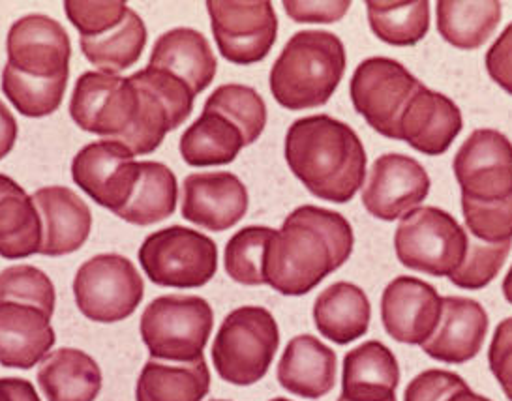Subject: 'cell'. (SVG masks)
Here are the masks:
<instances>
[{
	"label": "cell",
	"mask_w": 512,
	"mask_h": 401,
	"mask_svg": "<svg viewBox=\"0 0 512 401\" xmlns=\"http://www.w3.org/2000/svg\"><path fill=\"white\" fill-rule=\"evenodd\" d=\"M484 64L492 81L512 96V23L488 49Z\"/></svg>",
	"instance_id": "obj_43"
},
{
	"label": "cell",
	"mask_w": 512,
	"mask_h": 401,
	"mask_svg": "<svg viewBox=\"0 0 512 401\" xmlns=\"http://www.w3.org/2000/svg\"><path fill=\"white\" fill-rule=\"evenodd\" d=\"M338 401H347L346 398H342V396H340V400ZM389 401H396V398H392V400H389Z\"/></svg>",
	"instance_id": "obj_50"
},
{
	"label": "cell",
	"mask_w": 512,
	"mask_h": 401,
	"mask_svg": "<svg viewBox=\"0 0 512 401\" xmlns=\"http://www.w3.org/2000/svg\"><path fill=\"white\" fill-rule=\"evenodd\" d=\"M445 401H492L488 398H484L481 394H475L471 388L467 387L464 390H458L456 394H452L449 400Z\"/></svg>",
	"instance_id": "obj_47"
},
{
	"label": "cell",
	"mask_w": 512,
	"mask_h": 401,
	"mask_svg": "<svg viewBox=\"0 0 512 401\" xmlns=\"http://www.w3.org/2000/svg\"><path fill=\"white\" fill-rule=\"evenodd\" d=\"M68 81H40L4 66L2 92L23 117L42 119L53 115L61 107Z\"/></svg>",
	"instance_id": "obj_36"
},
{
	"label": "cell",
	"mask_w": 512,
	"mask_h": 401,
	"mask_svg": "<svg viewBox=\"0 0 512 401\" xmlns=\"http://www.w3.org/2000/svg\"><path fill=\"white\" fill-rule=\"evenodd\" d=\"M271 401H291V400H286V398H274V400H271Z\"/></svg>",
	"instance_id": "obj_49"
},
{
	"label": "cell",
	"mask_w": 512,
	"mask_h": 401,
	"mask_svg": "<svg viewBox=\"0 0 512 401\" xmlns=\"http://www.w3.org/2000/svg\"><path fill=\"white\" fill-rule=\"evenodd\" d=\"M147 40L149 32L141 15L128 8L119 27L96 38H79V45L85 59L98 68V72L119 75L141 59Z\"/></svg>",
	"instance_id": "obj_30"
},
{
	"label": "cell",
	"mask_w": 512,
	"mask_h": 401,
	"mask_svg": "<svg viewBox=\"0 0 512 401\" xmlns=\"http://www.w3.org/2000/svg\"><path fill=\"white\" fill-rule=\"evenodd\" d=\"M51 317L36 306L0 302V366L31 370L55 345Z\"/></svg>",
	"instance_id": "obj_21"
},
{
	"label": "cell",
	"mask_w": 512,
	"mask_h": 401,
	"mask_svg": "<svg viewBox=\"0 0 512 401\" xmlns=\"http://www.w3.org/2000/svg\"><path fill=\"white\" fill-rule=\"evenodd\" d=\"M464 388L466 381L456 373L426 370L407 385L404 401H445Z\"/></svg>",
	"instance_id": "obj_41"
},
{
	"label": "cell",
	"mask_w": 512,
	"mask_h": 401,
	"mask_svg": "<svg viewBox=\"0 0 512 401\" xmlns=\"http://www.w3.org/2000/svg\"><path fill=\"white\" fill-rule=\"evenodd\" d=\"M286 162L306 190L344 205L366 179V150L357 132L329 115L295 120L286 134Z\"/></svg>",
	"instance_id": "obj_2"
},
{
	"label": "cell",
	"mask_w": 512,
	"mask_h": 401,
	"mask_svg": "<svg viewBox=\"0 0 512 401\" xmlns=\"http://www.w3.org/2000/svg\"><path fill=\"white\" fill-rule=\"evenodd\" d=\"M149 66L177 75L197 96L211 87L218 60L209 40L199 30L179 27L167 30L156 40Z\"/></svg>",
	"instance_id": "obj_23"
},
{
	"label": "cell",
	"mask_w": 512,
	"mask_h": 401,
	"mask_svg": "<svg viewBox=\"0 0 512 401\" xmlns=\"http://www.w3.org/2000/svg\"><path fill=\"white\" fill-rule=\"evenodd\" d=\"M241 130L224 115L203 109L201 117L182 134V160L192 167H216L237 160L244 149Z\"/></svg>",
	"instance_id": "obj_29"
},
{
	"label": "cell",
	"mask_w": 512,
	"mask_h": 401,
	"mask_svg": "<svg viewBox=\"0 0 512 401\" xmlns=\"http://www.w3.org/2000/svg\"><path fill=\"white\" fill-rule=\"evenodd\" d=\"M422 83L398 60H362L349 83L357 113L377 134L400 141V119L407 102Z\"/></svg>",
	"instance_id": "obj_9"
},
{
	"label": "cell",
	"mask_w": 512,
	"mask_h": 401,
	"mask_svg": "<svg viewBox=\"0 0 512 401\" xmlns=\"http://www.w3.org/2000/svg\"><path fill=\"white\" fill-rule=\"evenodd\" d=\"M511 248L512 240L501 244H486L477 238L467 240L466 257L462 265L449 276V280L456 287L467 291L484 289L488 283L496 280L499 270L505 265L511 253Z\"/></svg>",
	"instance_id": "obj_38"
},
{
	"label": "cell",
	"mask_w": 512,
	"mask_h": 401,
	"mask_svg": "<svg viewBox=\"0 0 512 401\" xmlns=\"http://www.w3.org/2000/svg\"><path fill=\"white\" fill-rule=\"evenodd\" d=\"M346 47L327 30H301L272 64L271 92L289 111L327 104L346 74Z\"/></svg>",
	"instance_id": "obj_3"
},
{
	"label": "cell",
	"mask_w": 512,
	"mask_h": 401,
	"mask_svg": "<svg viewBox=\"0 0 512 401\" xmlns=\"http://www.w3.org/2000/svg\"><path fill=\"white\" fill-rule=\"evenodd\" d=\"M400 383V366L381 342L362 343L344 358L342 398L347 401H389Z\"/></svg>",
	"instance_id": "obj_24"
},
{
	"label": "cell",
	"mask_w": 512,
	"mask_h": 401,
	"mask_svg": "<svg viewBox=\"0 0 512 401\" xmlns=\"http://www.w3.org/2000/svg\"><path fill=\"white\" fill-rule=\"evenodd\" d=\"M141 96L130 77L85 72L70 100V117L83 132L122 143L132 134Z\"/></svg>",
	"instance_id": "obj_10"
},
{
	"label": "cell",
	"mask_w": 512,
	"mask_h": 401,
	"mask_svg": "<svg viewBox=\"0 0 512 401\" xmlns=\"http://www.w3.org/2000/svg\"><path fill=\"white\" fill-rule=\"evenodd\" d=\"M274 229L263 225H250L237 231L227 242L224 267L227 276L241 285H267L265 283V253L274 237Z\"/></svg>",
	"instance_id": "obj_35"
},
{
	"label": "cell",
	"mask_w": 512,
	"mask_h": 401,
	"mask_svg": "<svg viewBox=\"0 0 512 401\" xmlns=\"http://www.w3.org/2000/svg\"><path fill=\"white\" fill-rule=\"evenodd\" d=\"M6 55L8 68L31 79L68 81L70 77V36L49 15L29 14L17 19L8 30Z\"/></svg>",
	"instance_id": "obj_13"
},
{
	"label": "cell",
	"mask_w": 512,
	"mask_h": 401,
	"mask_svg": "<svg viewBox=\"0 0 512 401\" xmlns=\"http://www.w3.org/2000/svg\"><path fill=\"white\" fill-rule=\"evenodd\" d=\"M437 30L456 49H479L496 32L503 15L501 2H456L439 0L436 6Z\"/></svg>",
	"instance_id": "obj_31"
},
{
	"label": "cell",
	"mask_w": 512,
	"mask_h": 401,
	"mask_svg": "<svg viewBox=\"0 0 512 401\" xmlns=\"http://www.w3.org/2000/svg\"><path fill=\"white\" fill-rule=\"evenodd\" d=\"M214 312L205 298L166 295L152 300L141 315V338L154 360L186 364L203 358Z\"/></svg>",
	"instance_id": "obj_5"
},
{
	"label": "cell",
	"mask_w": 512,
	"mask_h": 401,
	"mask_svg": "<svg viewBox=\"0 0 512 401\" xmlns=\"http://www.w3.org/2000/svg\"><path fill=\"white\" fill-rule=\"evenodd\" d=\"M212 36L224 59L250 66L267 59L278 36V17L272 2L209 0Z\"/></svg>",
	"instance_id": "obj_11"
},
{
	"label": "cell",
	"mask_w": 512,
	"mask_h": 401,
	"mask_svg": "<svg viewBox=\"0 0 512 401\" xmlns=\"http://www.w3.org/2000/svg\"><path fill=\"white\" fill-rule=\"evenodd\" d=\"M336 353L316 336L302 334L287 343L278 362V383L287 392L319 400L336 385Z\"/></svg>",
	"instance_id": "obj_22"
},
{
	"label": "cell",
	"mask_w": 512,
	"mask_h": 401,
	"mask_svg": "<svg viewBox=\"0 0 512 401\" xmlns=\"http://www.w3.org/2000/svg\"><path fill=\"white\" fill-rule=\"evenodd\" d=\"M280 328L267 308L242 306L227 315L212 343V364L231 385L250 387L271 368Z\"/></svg>",
	"instance_id": "obj_4"
},
{
	"label": "cell",
	"mask_w": 512,
	"mask_h": 401,
	"mask_svg": "<svg viewBox=\"0 0 512 401\" xmlns=\"http://www.w3.org/2000/svg\"><path fill=\"white\" fill-rule=\"evenodd\" d=\"M42 218L32 195L0 173V257L27 259L42 248Z\"/></svg>",
	"instance_id": "obj_27"
},
{
	"label": "cell",
	"mask_w": 512,
	"mask_h": 401,
	"mask_svg": "<svg viewBox=\"0 0 512 401\" xmlns=\"http://www.w3.org/2000/svg\"><path fill=\"white\" fill-rule=\"evenodd\" d=\"M430 186V177L417 160L389 152L372 165L362 190V205L377 220L394 222L419 208Z\"/></svg>",
	"instance_id": "obj_15"
},
{
	"label": "cell",
	"mask_w": 512,
	"mask_h": 401,
	"mask_svg": "<svg viewBox=\"0 0 512 401\" xmlns=\"http://www.w3.org/2000/svg\"><path fill=\"white\" fill-rule=\"evenodd\" d=\"M466 227L473 238L486 244L512 240V195L505 201L479 203L462 197Z\"/></svg>",
	"instance_id": "obj_39"
},
{
	"label": "cell",
	"mask_w": 512,
	"mask_h": 401,
	"mask_svg": "<svg viewBox=\"0 0 512 401\" xmlns=\"http://www.w3.org/2000/svg\"><path fill=\"white\" fill-rule=\"evenodd\" d=\"M443 298L434 285L411 276L392 280L381 297V321L396 342L422 345L436 332Z\"/></svg>",
	"instance_id": "obj_17"
},
{
	"label": "cell",
	"mask_w": 512,
	"mask_h": 401,
	"mask_svg": "<svg viewBox=\"0 0 512 401\" xmlns=\"http://www.w3.org/2000/svg\"><path fill=\"white\" fill-rule=\"evenodd\" d=\"M0 302L29 304L53 317L57 293L44 270L32 265H16L0 272Z\"/></svg>",
	"instance_id": "obj_37"
},
{
	"label": "cell",
	"mask_w": 512,
	"mask_h": 401,
	"mask_svg": "<svg viewBox=\"0 0 512 401\" xmlns=\"http://www.w3.org/2000/svg\"><path fill=\"white\" fill-rule=\"evenodd\" d=\"M452 169L466 199L496 203L512 195V143L497 130L481 128L469 135Z\"/></svg>",
	"instance_id": "obj_14"
},
{
	"label": "cell",
	"mask_w": 512,
	"mask_h": 401,
	"mask_svg": "<svg viewBox=\"0 0 512 401\" xmlns=\"http://www.w3.org/2000/svg\"><path fill=\"white\" fill-rule=\"evenodd\" d=\"M211 401H229V400H211Z\"/></svg>",
	"instance_id": "obj_51"
},
{
	"label": "cell",
	"mask_w": 512,
	"mask_h": 401,
	"mask_svg": "<svg viewBox=\"0 0 512 401\" xmlns=\"http://www.w3.org/2000/svg\"><path fill=\"white\" fill-rule=\"evenodd\" d=\"M36 379L47 401H94L104 385L96 360L72 347L47 355Z\"/></svg>",
	"instance_id": "obj_25"
},
{
	"label": "cell",
	"mask_w": 512,
	"mask_h": 401,
	"mask_svg": "<svg viewBox=\"0 0 512 401\" xmlns=\"http://www.w3.org/2000/svg\"><path fill=\"white\" fill-rule=\"evenodd\" d=\"M134 158V152L119 141H94L72 160V179L94 203L117 216L132 199L141 177V162Z\"/></svg>",
	"instance_id": "obj_12"
},
{
	"label": "cell",
	"mask_w": 512,
	"mask_h": 401,
	"mask_svg": "<svg viewBox=\"0 0 512 401\" xmlns=\"http://www.w3.org/2000/svg\"><path fill=\"white\" fill-rule=\"evenodd\" d=\"M467 240L466 229L449 212L419 207L398 223L394 250L404 267L449 278L466 257Z\"/></svg>",
	"instance_id": "obj_6"
},
{
	"label": "cell",
	"mask_w": 512,
	"mask_h": 401,
	"mask_svg": "<svg viewBox=\"0 0 512 401\" xmlns=\"http://www.w3.org/2000/svg\"><path fill=\"white\" fill-rule=\"evenodd\" d=\"M370 29L385 44L411 47L430 30V2H385L368 0Z\"/></svg>",
	"instance_id": "obj_33"
},
{
	"label": "cell",
	"mask_w": 512,
	"mask_h": 401,
	"mask_svg": "<svg viewBox=\"0 0 512 401\" xmlns=\"http://www.w3.org/2000/svg\"><path fill=\"white\" fill-rule=\"evenodd\" d=\"M205 109L231 120L244 137V145H254L267 126V105L261 94L248 85L227 83L212 92Z\"/></svg>",
	"instance_id": "obj_34"
},
{
	"label": "cell",
	"mask_w": 512,
	"mask_h": 401,
	"mask_svg": "<svg viewBox=\"0 0 512 401\" xmlns=\"http://www.w3.org/2000/svg\"><path fill=\"white\" fill-rule=\"evenodd\" d=\"M248 190L229 171L192 173L182 182L181 214L186 222L207 231H227L248 212Z\"/></svg>",
	"instance_id": "obj_16"
},
{
	"label": "cell",
	"mask_w": 512,
	"mask_h": 401,
	"mask_svg": "<svg viewBox=\"0 0 512 401\" xmlns=\"http://www.w3.org/2000/svg\"><path fill=\"white\" fill-rule=\"evenodd\" d=\"M462 128L460 107L449 96L421 85L402 113L400 141L426 156H441L451 149Z\"/></svg>",
	"instance_id": "obj_18"
},
{
	"label": "cell",
	"mask_w": 512,
	"mask_h": 401,
	"mask_svg": "<svg viewBox=\"0 0 512 401\" xmlns=\"http://www.w3.org/2000/svg\"><path fill=\"white\" fill-rule=\"evenodd\" d=\"M128 8L126 2H64V14L79 30L81 38H96L119 27Z\"/></svg>",
	"instance_id": "obj_40"
},
{
	"label": "cell",
	"mask_w": 512,
	"mask_h": 401,
	"mask_svg": "<svg viewBox=\"0 0 512 401\" xmlns=\"http://www.w3.org/2000/svg\"><path fill=\"white\" fill-rule=\"evenodd\" d=\"M0 401H42L36 388L27 379L21 377H2L0 379Z\"/></svg>",
	"instance_id": "obj_45"
},
{
	"label": "cell",
	"mask_w": 512,
	"mask_h": 401,
	"mask_svg": "<svg viewBox=\"0 0 512 401\" xmlns=\"http://www.w3.org/2000/svg\"><path fill=\"white\" fill-rule=\"evenodd\" d=\"M286 14L295 23H336L349 12L351 2H282Z\"/></svg>",
	"instance_id": "obj_44"
},
{
	"label": "cell",
	"mask_w": 512,
	"mask_h": 401,
	"mask_svg": "<svg viewBox=\"0 0 512 401\" xmlns=\"http://www.w3.org/2000/svg\"><path fill=\"white\" fill-rule=\"evenodd\" d=\"M177 199L175 173L160 162H141V177L134 195L117 216L126 223L147 227L171 218L177 210Z\"/></svg>",
	"instance_id": "obj_32"
},
{
	"label": "cell",
	"mask_w": 512,
	"mask_h": 401,
	"mask_svg": "<svg viewBox=\"0 0 512 401\" xmlns=\"http://www.w3.org/2000/svg\"><path fill=\"white\" fill-rule=\"evenodd\" d=\"M488 323V313L477 300L445 297L439 325L432 338L422 343V351L445 364H466L481 353Z\"/></svg>",
	"instance_id": "obj_20"
},
{
	"label": "cell",
	"mask_w": 512,
	"mask_h": 401,
	"mask_svg": "<svg viewBox=\"0 0 512 401\" xmlns=\"http://www.w3.org/2000/svg\"><path fill=\"white\" fill-rule=\"evenodd\" d=\"M17 132L19 130L12 111L0 102V160H4L16 147Z\"/></svg>",
	"instance_id": "obj_46"
},
{
	"label": "cell",
	"mask_w": 512,
	"mask_h": 401,
	"mask_svg": "<svg viewBox=\"0 0 512 401\" xmlns=\"http://www.w3.org/2000/svg\"><path fill=\"white\" fill-rule=\"evenodd\" d=\"M139 263L156 285L197 289L214 278L218 270V248L212 238L196 229L173 225L143 240Z\"/></svg>",
	"instance_id": "obj_7"
},
{
	"label": "cell",
	"mask_w": 512,
	"mask_h": 401,
	"mask_svg": "<svg viewBox=\"0 0 512 401\" xmlns=\"http://www.w3.org/2000/svg\"><path fill=\"white\" fill-rule=\"evenodd\" d=\"M370 319V300L355 283H332L314 302L317 330L336 345H347L362 338L370 328Z\"/></svg>",
	"instance_id": "obj_26"
},
{
	"label": "cell",
	"mask_w": 512,
	"mask_h": 401,
	"mask_svg": "<svg viewBox=\"0 0 512 401\" xmlns=\"http://www.w3.org/2000/svg\"><path fill=\"white\" fill-rule=\"evenodd\" d=\"M353 227L340 212L304 205L295 208L265 253V283L284 297H302L353 253Z\"/></svg>",
	"instance_id": "obj_1"
},
{
	"label": "cell",
	"mask_w": 512,
	"mask_h": 401,
	"mask_svg": "<svg viewBox=\"0 0 512 401\" xmlns=\"http://www.w3.org/2000/svg\"><path fill=\"white\" fill-rule=\"evenodd\" d=\"M211 390L205 358L186 364L149 360L139 373L136 401H203Z\"/></svg>",
	"instance_id": "obj_28"
},
{
	"label": "cell",
	"mask_w": 512,
	"mask_h": 401,
	"mask_svg": "<svg viewBox=\"0 0 512 401\" xmlns=\"http://www.w3.org/2000/svg\"><path fill=\"white\" fill-rule=\"evenodd\" d=\"M145 283L134 263L119 253H100L85 261L74 278L77 308L94 323H119L136 312Z\"/></svg>",
	"instance_id": "obj_8"
},
{
	"label": "cell",
	"mask_w": 512,
	"mask_h": 401,
	"mask_svg": "<svg viewBox=\"0 0 512 401\" xmlns=\"http://www.w3.org/2000/svg\"><path fill=\"white\" fill-rule=\"evenodd\" d=\"M42 218V248L46 257L77 252L91 237L92 214L87 203L66 186H46L32 194Z\"/></svg>",
	"instance_id": "obj_19"
},
{
	"label": "cell",
	"mask_w": 512,
	"mask_h": 401,
	"mask_svg": "<svg viewBox=\"0 0 512 401\" xmlns=\"http://www.w3.org/2000/svg\"><path fill=\"white\" fill-rule=\"evenodd\" d=\"M488 364L499 387L503 388L505 396L512 401V317H507L497 325L488 349Z\"/></svg>",
	"instance_id": "obj_42"
},
{
	"label": "cell",
	"mask_w": 512,
	"mask_h": 401,
	"mask_svg": "<svg viewBox=\"0 0 512 401\" xmlns=\"http://www.w3.org/2000/svg\"><path fill=\"white\" fill-rule=\"evenodd\" d=\"M503 295H505V300L512 304V267L509 272H507V276H505V280H503Z\"/></svg>",
	"instance_id": "obj_48"
}]
</instances>
